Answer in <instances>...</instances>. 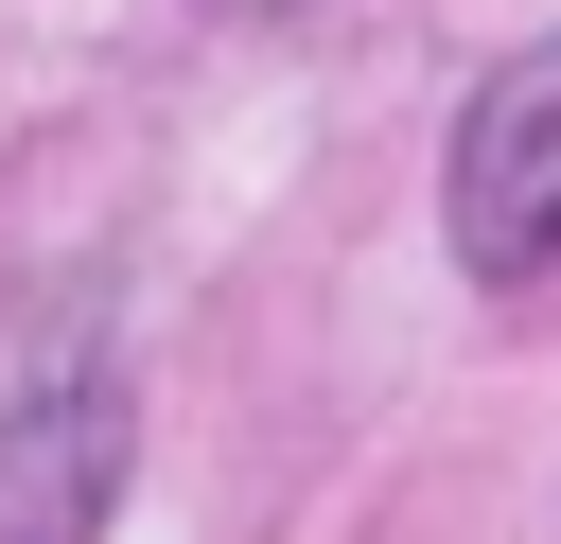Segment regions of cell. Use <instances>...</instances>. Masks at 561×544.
Segmentation results:
<instances>
[{"label": "cell", "mask_w": 561, "mask_h": 544, "mask_svg": "<svg viewBox=\"0 0 561 544\" xmlns=\"http://www.w3.org/2000/svg\"><path fill=\"white\" fill-rule=\"evenodd\" d=\"M456 263L473 281H543L561 263V53H508L456 123Z\"/></svg>", "instance_id": "1"}]
</instances>
